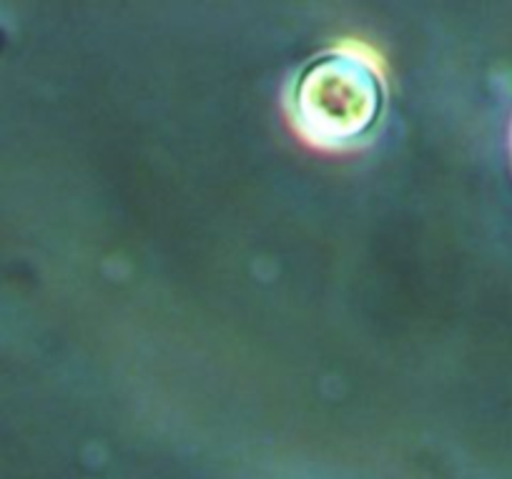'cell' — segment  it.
Masks as SVG:
<instances>
[{"mask_svg":"<svg viewBox=\"0 0 512 479\" xmlns=\"http://www.w3.org/2000/svg\"><path fill=\"white\" fill-rule=\"evenodd\" d=\"M384 76L374 53L339 46L307 63L287 96L299 141L317 151H349L367 141L384 111Z\"/></svg>","mask_w":512,"mask_h":479,"instance_id":"obj_1","label":"cell"}]
</instances>
